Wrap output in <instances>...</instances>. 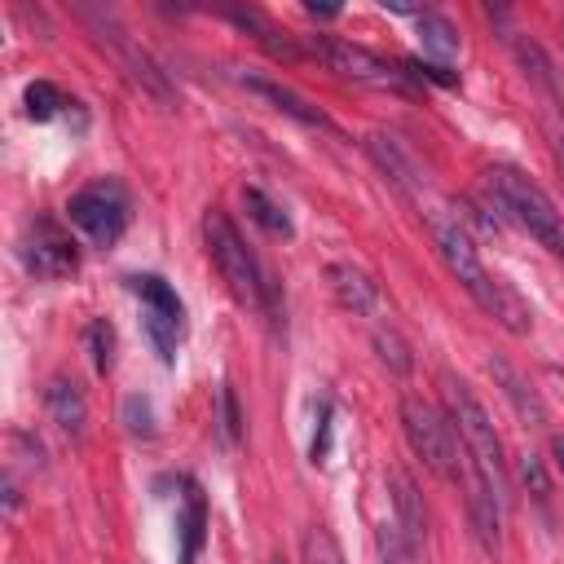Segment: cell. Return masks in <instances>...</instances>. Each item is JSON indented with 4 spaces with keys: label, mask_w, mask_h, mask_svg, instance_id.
<instances>
[{
    "label": "cell",
    "mask_w": 564,
    "mask_h": 564,
    "mask_svg": "<svg viewBox=\"0 0 564 564\" xmlns=\"http://www.w3.org/2000/svg\"><path fill=\"white\" fill-rule=\"evenodd\" d=\"M273 564H282V560H273Z\"/></svg>",
    "instance_id": "obj_31"
},
{
    "label": "cell",
    "mask_w": 564,
    "mask_h": 564,
    "mask_svg": "<svg viewBox=\"0 0 564 564\" xmlns=\"http://www.w3.org/2000/svg\"><path fill=\"white\" fill-rule=\"evenodd\" d=\"M84 18L93 22V31H97L101 48H110V53H115V62L123 66V75H128L141 93H150V97H159V101H172V84H167V75L154 66V57H150L145 48H137V44L128 40V31H119V26H115V18H110V13L101 18V13H93V9H88Z\"/></svg>",
    "instance_id": "obj_7"
},
{
    "label": "cell",
    "mask_w": 564,
    "mask_h": 564,
    "mask_svg": "<svg viewBox=\"0 0 564 564\" xmlns=\"http://www.w3.org/2000/svg\"><path fill=\"white\" fill-rule=\"evenodd\" d=\"M516 57H520V66H524V75L551 97V101H560V88H555V75H551V62H546V53L533 44V40H516Z\"/></svg>",
    "instance_id": "obj_23"
},
{
    "label": "cell",
    "mask_w": 564,
    "mask_h": 564,
    "mask_svg": "<svg viewBox=\"0 0 564 564\" xmlns=\"http://www.w3.org/2000/svg\"><path fill=\"white\" fill-rule=\"evenodd\" d=\"M66 216H70V225H79L97 247H110V242H119V234H123V225H128V194H123L115 181H97V185L70 194Z\"/></svg>",
    "instance_id": "obj_5"
},
{
    "label": "cell",
    "mask_w": 564,
    "mask_h": 564,
    "mask_svg": "<svg viewBox=\"0 0 564 564\" xmlns=\"http://www.w3.org/2000/svg\"><path fill=\"white\" fill-rule=\"evenodd\" d=\"M203 247L220 273V282L234 291V300L251 304V308H264L269 317H278V291H273V278L260 269V260L247 251L242 234L234 229V220L220 212V207H207L203 216Z\"/></svg>",
    "instance_id": "obj_1"
},
{
    "label": "cell",
    "mask_w": 564,
    "mask_h": 564,
    "mask_svg": "<svg viewBox=\"0 0 564 564\" xmlns=\"http://www.w3.org/2000/svg\"><path fill=\"white\" fill-rule=\"evenodd\" d=\"M220 419H225V436L238 441V436H242V414H238V397H234V388H220Z\"/></svg>",
    "instance_id": "obj_28"
},
{
    "label": "cell",
    "mask_w": 564,
    "mask_h": 564,
    "mask_svg": "<svg viewBox=\"0 0 564 564\" xmlns=\"http://www.w3.org/2000/svg\"><path fill=\"white\" fill-rule=\"evenodd\" d=\"M313 53L344 79L352 84H370V88H397L405 75L397 66H388L383 57H375L370 48L352 44V40H335V35H313Z\"/></svg>",
    "instance_id": "obj_9"
},
{
    "label": "cell",
    "mask_w": 564,
    "mask_h": 564,
    "mask_svg": "<svg viewBox=\"0 0 564 564\" xmlns=\"http://www.w3.org/2000/svg\"><path fill=\"white\" fill-rule=\"evenodd\" d=\"M441 397H445V419L454 423L467 458L476 463V476L494 489L498 502H507V476H502V445H498V432H494V419L485 414V405L471 397V388L454 375L441 379Z\"/></svg>",
    "instance_id": "obj_2"
},
{
    "label": "cell",
    "mask_w": 564,
    "mask_h": 564,
    "mask_svg": "<svg viewBox=\"0 0 564 564\" xmlns=\"http://www.w3.org/2000/svg\"><path fill=\"white\" fill-rule=\"evenodd\" d=\"M419 44H423V53H432L436 62H454L458 57V35H454V26L441 18V13H419Z\"/></svg>",
    "instance_id": "obj_20"
},
{
    "label": "cell",
    "mask_w": 564,
    "mask_h": 564,
    "mask_svg": "<svg viewBox=\"0 0 564 564\" xmlns=\"http://www.w3.org/2000/svg\"><path fill=\"white\" fill-rule=\"evenodd\" d=\"M84 339H88L93 370H97V375H110V366H115V326H110L106 317H97V322H88Z\"/></svg>",
    "instance_id": "obj_24"
},
{
    "label": "cell",
    "mask_w": 564,
    "mask_h": 564,
    "mask_svg": "<svg viewBox=\"0 0 564 564\" xmlns=\"http://www.w3.org/2000/svg\"><path fill=\"white\" fill-rule=\"evenodd\" d=\"M242 207H247V216H251L264 234H273V238H291V216H286L264 189L247 185V189H242Z\"/></svg>",
    "instance_id": "obj_21"
},
{
    "label": "cell",
    "mask_w": 564,
    "mask_h": 564,
    "mask_svg": "<svg viewBox=\"0 0 564 564\" xmlns=\"http://www.w3.org/2000/svg\"><path fill=\"white\" fill-rule=\"evenodd\" d=\"M22 106H26V119L44 123V119H53V115H57V106H66V101H62V93H57L48 79H35V84H26Z\"/></svg>",
    "instance_id": "obj_25"
},
{
    "label": "cell",
    "mask_w": 564,
    "mask_h": 564,
    "mask_svg": "<svg viewBox=\"0 0 564 564\" xmlns=\"http://www.w3.org/2000/svg\"><path fill=\"white\" fill-rule=\"evenodd\" d=\"M498 511H502V502L494 498V489H489L480 476L467 471V516H471V533H476V542H480L489 555H498V529H502Z\"/></svg>",
    "instance_id": "obj_16"
},
{
    "label": "cell",
    "mask_w": 564,
    "mask_h": 564,
    "mask_svg": "<svg viewBox=\"0 0 564 564\" xmlns=\"http://www.w3.org/2000/svg\"><path fill=\"white\" fill-rule=\"evenodd\" d=\"M489 375L498 379V388H502V397L511 401V410L529 423V427H542L546 423V405H542V397L520 379V370L511 366V361H502V357H489Z\"/></svg>",
    "instance_id": "obj_17"
},
{
    "label": "cell",
    "mask_w": 564,
    "mask_h": 564,
    "mask_svg": "<svg viewBox=\"0 0 564 564\" xmlns=\"http://www.w3.org/2000/svg\"><path fill=\"white\" fill-rule=\"evenodd\" d=\"M22 256H26V269L40 273V278H66V273L79 269V251H75L70 234L48 216H40L31 225V234L22 242Z\"/></svg>",
    "instance_id": "obj_10"
},
{
    "label": "cell",
    "mask_w": 564,
    "mask_h": 564,
    "mask_svg": "<svg viewBox=\"0 0 564 564\" xmlns=\"http://www.w3.org/2000/svg\"><path fill=\"white\" fill-rule=\"evenodd\" d=\"M326 278H330V291H335V300L348 308V313H357V317H370V313H379V286L357 269V264H348V260H335L330 269H326Z\"/></svg>",
    "instance_id": "obj_13"
},
{
    "label": "cell",
    "mask_w": 564,
    "mask_h": 564,
    "mask_svg": "<svg viewBox=\"0 0 564 564\" xmlns=\"http://www.w3.org/2000/svg\"><path fill=\"white\" fill-rule=\"evenodd\" d=\"M304 564H344L339 542H335L322 524H313V529L304 533Z\"/></svg>",
    "instance_id": "obj_26"
},
{
    "label": "cell",
    "mask_w": 564,
    "mask_h": 564,
    "mask_svg": "<svg viewBox=\"0 0 564 564\" xmlns=\"http://www.w3.org/2000/svg\"><path fill=\"white\" fill-rule=\"evenodd\" d=\"M520 480H524V485H529L538 498L546 494V471H542V463H538L533 454H524V458H520Z\"/></svg>",
    "instance_id": "obj_29"
},
{
    "label": "cell",
    "mask_w": 564,
    "mask_h": 564,
    "mask_svg": "<svg viewBox=\"0 0 564 564\" xmlns=\"http://www.w3.org/2000/svg\"><path fill=\"white\" fill-rule=\"evenodd\" d=\"M485 185H489L498 212H507L546 251L564 256V212L555 207V198L538 181H529L520 167H489L485 172Z\"/></svg>",
    "instance_id": "obj_3"
},
{
    "label": "cell",
    "mask_w": 564,
    "mask_h": 564,
    "mask_svg": "<svg viewBox=\"0 0 564 564\" xmlns=\"http://www.w3.org/2000/svg\"><path fill=\"white\" fill-rule=\"evenodd\" d=\"M432 234H436V247H441L449 273L467 286V295H471L476 304H485V295H489V286H494V273L480 264L476 242H471V234L463 229V220H458V216H445V212H432Z\"/></svg>",
    "instance_id": "obj_6"
},
{
    "label": "cell",
    "mask_w": 564,
    "mask_h": 564,
    "mask_svg": "<svg viewBox=\"0 0 564 564\" xmlns=\"http://www.w3.org/2000/svg\"><path fill=\"white\" fill-rule=\"evenodd\" d=\"M123 419H128V432L132 436H150L154 432V410H150L145 397H128L123 401Z\"/></svg>",
    "instance_id": "obj_27"
},
{
    "label": "cell",
    "mask_w": 564,
    "mask_h": 564,
    "mask_svg": "<svg viewBox=\"0 0 564 564\" xmlns=\"http://www.w3.org/2000/svg\"><path fill=\"white\" fill-rule=\"evenodd\" d=\"M203 529H207V507L198 485L185 489V511H181V564H194L198 546H203Z\"/></svg>",
    "instance_id": "obj_19"
},
{
    "label": "cell",
    "mask_w": 564,
    "mask_h": 564,
    "mask_svg": "<svg viewBox=\"0 0 564 564\" xmlns=\"http://www.w3.org/2000/svg\"><path fill=\"white\" fill-rule=\"evenodd\" d=\"M551 458H555V467H560V476H564V436L551 441Z\"/></svg>",
    "instance_id": "obj_30"
},
{
    "label": "cell",
    "mask_w": 564,
    "mask_h": 564,
    "mask_svg": "<svg viewBox=\"0 0 564 564\" xmlns=\"http://www.w3.org/2000/svg\"><path fill=\"white\" fill-rule=\"evenodd\" d=\"M401 432H405L410 449L423 458V467H432L441 480H449V485L467 480V463H463V449H458V432H454V423H449L436 405H427L423 397H405V401H401Z\"/></svg>",
    "instance_id": "obj_4"
},
{
    "label": "cell",
    "mask_w": 564,
    "mask_h": 564,
    "mask_svg": "<svg viewBox=\"0 0 564 564\" xmlns=\"http://www.w3.org/2000/svg\"><path fill=\"white\" fill-rule=\"evenodd\" d=\"M242 88H247V93H256V97H264L273 110H282V115L300 119L304 128L335 132V123H330V115H326V110H317L313 101H304L295 88H286V84H278V79H264V75H242Z\"/></svg>",
    "instance_id": "obj_12"
},
{
    "label": "cell",
    "mask_w": 564,
    "mask_h": 564,
    "mask_svg": "<svg viewBox=\"0 0 564 564\" xmlns=\"http://www.w3.org/2000/svg\"><path fill=\"white\" fill-rule=\"evenodd\" d=\"M388 489H392V507H397V529L405 533V542H410V551H419L423 546V538H427V516H423V498H419V489H414V480L397 467L392 476H388Z\"/></svg>",
    "instance_id": "obj_15"
},
{
    "label": "cell",
    "mask_w": 564,
    "mask_h": 564,
    "mask_svg": "<svg viewBox=\"0 0 564 564\" xmlns=\"http://www.w3.org/2000/svg\"><path fill=\"white\" fill-rule=\"evenodd\" d=\"M370 339H375V352H379V361L392 370V375H410L414 370V357H410V344L392 330V326H375L370 330Z\"/></svg>",
    "instance_id": "obj_22"
},
{
    "label": "cell",
    "mask_w": 564,
    "mask_h": 564,
    "mask_svg": "<svg viewBox=\"0 0 564 564\" xmlns=\"http://www.w3.org/2000/svg\"><path fill=\"white\" fill-rule=\"evenodd\" d=\"M128 286L145 304V330H150L154 348L163 352V361H172V348H176V339L185 330V308H181L176 291L159 273H137V278H128Z\"/></svg>",
    "instance_id": "obj_8"
},
{
    "label": "cell",
    "mask_w": 564,
    "mask_h": 564,
    "mask_svg": "<svg viewBox=\"0 0 564 564\" xmlns=\"http://www.w3.org/2000/svg\"><path fill=\"white\" fill-rule=\"evenodd\" d=\"M44 410H48V419H53L70 441H79V436H84L88 405H84V392L75 388V379L53 375V379H48V388H44Z\"/></svg>",
    "instance_id": "obj_14"
},
{
    "label": "cell",
    "mask_w": 564,
    "mask_h": 564,
    "mask_svg": "<svg viewBox=\"0 0 564 564\" xmlns=\"http://www.w3.org/2000/svg\"><path fill=\"white\" fill-rule=\"evenodd\" d=\"M498 326H507L511 335H524L529 326H533V313H529V304L511 291V282H502V278H494V286H489V295H485V304H480Z\"/></svg>",
    "instance_id": "obj_18"
},
{
    "label": "cell",
    "mask_w": 564,
    "mask_h": 564,
    "mask_svg": "<svg viewBox=\"0 0 564 564\" xmlns=\"http://www.w3.org/2000/svg\"><path fill=\"white\" fill-rule=\"evenodd\" d=\"M366 154L379 163V172H388V181L401 189V194H410V198H423V185H427V176H423V167H419V159L392 137V132H370L366 137Z\"/></svg>",
    "instance_id": "obj_11"
}]
</instances>
